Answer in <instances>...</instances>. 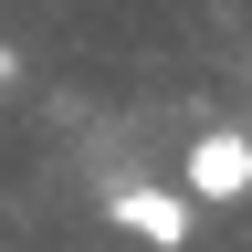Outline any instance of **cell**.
<instances>
[{"label": "cell", "mask_w": 252, "mask_h": 252, "mask_svg": "<svg viewBox=\"0 0 252 252\" xmlns=\"http://www.w3.org/2000/svg\"><path fill=\"white\" fill-rule=\"evenodd\" d=\"M242 189H252V137L242 126H210L189 147V200H242Z\"/></svg>", "instance_id": "cell-1"}, {"label": "cell", "mask_w": 252, "mask_h": 252, "mask_svg": "<svg viewBox=\"0 0 252 252\" xmlns=\"http://www.w3.org/2000/svg\"><path fill=\"white\" fill-rule=\"evenodd\" d=\"M189 210H200V200H179V189H116V220H126L137 242H158V252L189 242Z\"/></svg>", "instance_id": "cell-2"}]
</instances>
